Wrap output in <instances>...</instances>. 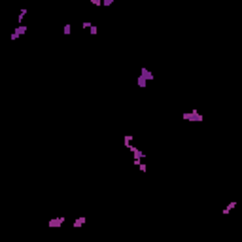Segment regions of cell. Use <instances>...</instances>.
Wrapping results in <instances>:
<instances>
[{"mask_svg": "<svg viewBox=\"0 0 242 242\" xmlns=\"http://www.w3.org/2000/svg\"><path fill=\"white\" fill-rule=\"evenodd\" d=\"M236 204H238L236 201H231V202H229V204L221 210V214H223V216H229V214H231V210H235V208H236Z\"/></svg>", "mask_w": 242, "mask_h": 242, "instance_id": "5", "label": "cell"}, {"mask_svg": "<svg viewBox=\"0 0 242 242\" xmlns=\"http://www.w3.org/2000/svg\"><path fill=\"white\" fill-rule=\"evenodd\" d=\"M112 4H114V0H102V6L104 8H110Z\"/></svg>", "mask_w": 242, "mask_h": 242, "instance_id": "14", "label": "cell"}, {"mask_svg": "<svg viewBox=\"0 0 242 242\" xmlns=\"http://www.w3.org/2000/svg\"><path fill=\"white\" fill-rule=\"evenodd\" d=\"M140 74H142V76H144V78H146V80H148V81H153V78H155V76H153V74H151V72H150V70H148V68H144V66H142V68H140Z\"/></svg>", "mask_w": 242, "mask_h": 242, "instance_id": "7", "label": "cell"}, {"mask_svg": "<svg viewBox=\"0 0 242 242\" xmlns=\"http://www.w3.org/2000/svg\"><path fill=\"white\" fill-rule=\"evenodd\" d=\"M123 146H125V148H131V146H133V136H123Z\"/></svg>", "mask_w": 242, "mask_h": 242, "instance_id": "11", "label": "cell"}, {"mask_svg": "<svg viewBox=\"0 0 242 242\" xmlns=\"http://www.w3.org/2000/svg\"><path fill=\"white\" fill-rule=\"evenodd\" d=\"M87 223V217L85 216H81V217H78V220H74V227H83Z\"/></svg>", "mask_w": 242, "mask_h": 242, "instance_id": "8", "label": "cell"}, {"mask_svg": "<svg viewBox=\"0 0 242 242\" xmlns=\"http://www.w3.org/2000/svg\"><path fill=\"white\" fill-rule=\"evenodd\" d=\"M89 29H91V34H93V36H96V34H99V27H96V25H91Z\"/></svg>", "mask_w": 242, "mask_h": 242, "instance_id": "13", "label": "cell"}, {"mask_svg": "<svg viewBox=\"0 0 242 242\" xmlns=\"http://www.w3.org/2000/svg\"><path fill=\"white\" fill-rule=\"evenodd\" d=\"M93 6H102V0H91Z\"/></svg>", "mask_w": 242, "mask_h": 242, "instance_id": "15", "label": "cell"}, {"mask_svg": "<svg viewBox=\"0 0 242 242\" xmlns=\"http://www.w3.org/2000/svg\"><path fill=\"white\" fill-rule=\"evenodd\" d=\"M89 27H91L89 21H83V23H81V29H89Z\"/></svg>", "mask_w": 242, "mask_h": 242, "instance_id": "16", "label": "cell"}, {"mask_svg": "<svg viewBox=\"0 0 242 242\" xmlns=\"http://www.w3.org/2000/svg\"><path fill=\"white\" fill-rule=\"evenodd\" d=\"M129 150L133 151V157H134V159H146V153H144L142 150H138L136 146H131Z\"/></svg>", "mask_w": 242, "mask_h": 242, "instance_id": "4", "label": "cell"}, {"mask_svg": "<svg viewBox=\"0 0 242 242\" xmlns=\"http://www.w3.org/2000/svg\"><path fill=\"white\" fill-rule=\"evenodd\" d=\"M182 119H185V121H204V115L199 114L197 110H189V112L182 114Z\"/></svg>", "mask_w": 242, "mask_h": 242, "instance_id": "1", "label": "cell"}, {"mask_svg": "<svg viewBox=\"0 0 242 242\" xmlns=\"http://www.w3.org/2000/svg\"><path fill=\"white\" fill-rule=\"evenodd\" d=\"M29 13V10L27 8H21V12H19V15H17V21H19V25H23V19H25V15Z\"/></svg>", "mask_w": 242, "mask_h": 242, "instance_id": "9", "label": "cell"}, {"mask_svg": "<svg viewBox=\"0 0 242 242\" xmlns=\"http://www.w3.org/2000/svg\"><path fill=\"white\" fill-rule=\"evenodd\" d=\"M64 221H66V217H64V216H59V217H53V220L47 221V227H61Z\"/></svg>", "mask_w": 242, "mask_h": 242, "instance_id": "3", "label": "cell"}, {"mask_svg": "<svg viewBox=\"0 0 242 242\" xmlns=\"http://www.w3.org/2000/svg\"><path fill=\"white\" fill-rule=\"evenodd\" d=\"M63 34H64V36H70V34H72V25H70V23H66V25L63 27Z\"/></svg>", "mask_w": 242, "mask_h": 242, "instance_id": "10", "label": "cell"}, {"mask_svg": "<svg viewBox=\"0 0 242 242\" xmlns=\"http://www.w3.org/2000/svg\"><path fill=\"white\" fill-rule=\"evenodd\" d=\"M27 30H29V27H27V25H17V27H15V30L12 32V36H10V38H12V40L15 42L17 38H21V36H23V34H25Z\"/></svg>", "mask_w": 242, "mask_h": 242, "instance_id": "2", "label": "cell"}, {"mask_svg": "<svg viewBox=\"0 0 242 242\" xmlns=\"http://www.w3.org/2000/svg\"><path fill=\"white\" fill-rule=\"evenodd\" d=\"M138 170H140V172H148V165H146V163L142 161V163L138 165Z\"/></svg>", "mask_w": 242, "mask_h": 242, "instance_id": "12", "label": "cell"}, {"mask_svg": "<svg viewBox=\"0 0 242 242\" xmlns=\"http://www.w3.org/2000/svg\"><path fill=\"white\" fill-rule=\"evenodd\" d=\"M136 85H138L140 89H146V87H148V80L140 74V76H136Z\"/></svg>", "mask_w": 242, "mask_h": 242, "instance_id": "6", "label": "cell"}]
</instances>
